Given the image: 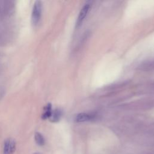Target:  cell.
I'll list each match as a JSON object with an SVG mask.
<instances>
[{
	"label": "cell",
	"mask_w": 154,
	"mask_h": 154,
	"mask_svg": "<svg viewBox=\"0 0 154 154\" xmlns=\"http://www.w3.org/2000/svg\"><path fill=\"white\" fill-rule=\"evenodd\" d=\"M52 112V105L51 103H48L44 108V112L42 115V119L43 120H46L49 119L51 116Z\"/></svg>",
	"instance_id": "6"
},
{
	"label": "cell",
	"mask_w": 154,
	"mask_h": 154,
	"mask_svg": "<svg viewBox=\"0 0 154 154\" xmlns=\"http://www.w3.org/2000/svg\"><path fill=\"white\" fill-rule=\"evenodd\" d=\"M93 119V116L88 114L87 113H79L77 114L75 117V121L77 122H87L92 120Z\"/></svg>",
	"instance_id": "4"
},
{
	"label": "cell",
	"mask_w": 154,
	"mask_h": 154,
	"mask_svg": "<svg viewBox=\"0 0 154 154\" xmlns=\"http://www.w3.org/2000/svg\"><path fill=\"white\" fill-rule=\"evenodd\" d=\"M62 116V112L60 109H55V110L52 111L51 116L49 119V120L52 122L55 123L60 121Z\"/></svg>",
	"instance_id": "5"
},
{
	"label": "cell",
	"mask_w": 154,
	"mask_h": 154,
	"mask_svg": "<svg viewBox=\"0 0 154 154\" xmlns=\"http://www.w3.org/2000/svg\"><path fill=\"white\" fill-rule=\"evenodd\" d=\"M16 150V142L13 139L5 140L3 146V154H13Z\"/></svg>",
	"instance_id": "2"
},
{
	"label": "cell",
	"mask_w": 154,
	"mask_h": 154,
	"mask_svg": "<svg viewBox=\"0 0 154 154\" xmlns=\"http://www.w3.org/2000/svg\"><path fill=\"white\" fill-rule=\"evenodd\" d=\"M34 140L36 144L38 146H43L45 143V140L44 137L38 132H36L34 135Z\"/></svg>",
	"instance_id": "7"
},
{
	"label": "cell",
	"mask_w": 154,
	"mask_h": 154,
	"mask_svg": "<svg viewBox=\"0 0 154 154\" xmlns=\"http://www.w3.org/2000/svg\"><path fill=\"white\" fill-rule=\"evenodd\" d=\"M34 154H40V153H38V152H35V153H34Z\"/></svg>",
	"instance_id": "8"
},
{
	"label": "cell",
	"mask_w": 154,
	"mask_h": 154,
	"mask_svg": "<svg viewBox=\"0 0 154 154\" xmlns=\"http://www.w3.org/2000/svg\"><path fill=\"white\" fill-rule=\"evenodd\" d=\"M42 11V3L40 1H36L34 3L31 13V23L36 25L40 21Z\"/></svg>",
	"instance_id": "1"
},
{
	"label": "cell",
	"mask_w": 154,
	"mask_h": 154,
	"mask_svg": "<svg viewBox=\"0 0 154 154\" xmlns=\"http://www.w3.org/2000/svg\"><path fill=\"white\" fill-rule=\"evenodd\" d=\"M91 2H87V3H85L84 4V5L82 7V8H81L78 19H77V21H76V26H79L81 25V23H82V22L84 21V20L85 19V17L87 15V13L88 12V11L90 10V8H91Z\"/></svg>",
	"instance_id": "3"
}]
</instances>
